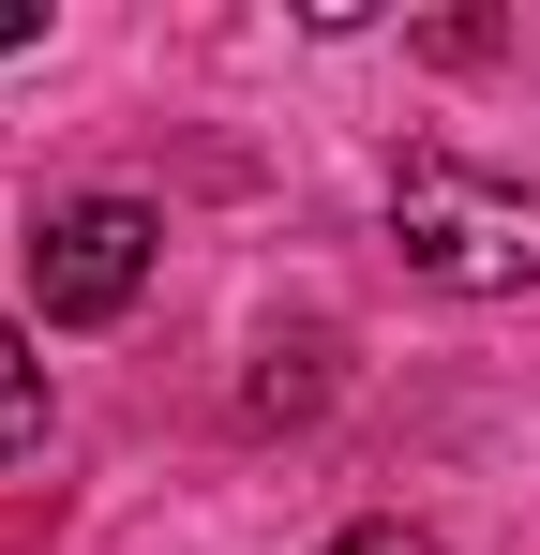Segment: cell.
<instances>
[{"label": "cell", "instance_id": "1", "mask_svg": "<svg viewBox=\"0 0 540 555\" xmlns=\"http://www.w3.org/2000/svg\"><path fill=\"white\" fill-rule=\"evenodd\" d=\"M390 256L450 300H511V285H540V195L465 166V151H406L390 166Z\"/></svg>", "mask_w": 540, "mask_h": 555}, {"label": "cell", "instance_id": "2", "mask_svg": "<svg viewBox=\"0 0 540 555\" xmlns=\"http://www.w3.org/2000/svg\"><path fill=\"white\" fill-rule=\"evenodd\" d=\"M151 256H166V210H151V195H46V210H30V300H46V331L136 315Z\"/></svg>", "mask_w": 540, "mask_h": 555}, {"label": "cell", "instance_id": "3", "mask_svg": "<svg viewBox=\"0 0 540 555\" xmlns=\"http://www.w3.org/2000/svg\"><path fill=\"white\" fill-rule=\"evenodd\" d=\"M15 451H46V361H30V331L0 315V465Z\"/></svg>", "mask_w": 540, "mask_h": 555}, {"label": "cell", "instance_id": "4", "mask_svg": "<svg viewBox=\"0 0 540 555\" xmlns=\"http://www.w3.org/2000/svg\"><path fill=\"white\" fill-rule=\"evenodd\" d=\"M316 390H331V346H270V375L241 390V421H316Z\"/></svg>", "mask_w": 540, "mask_h": 555}, {"label": "cell", "instance_id": "5", "mask_svg": "<svg viewBox=\"0 0 540 555\" xmlns=\"http://www.w3.org/2000/svg\"><path fill=\"white\" fill-rule=\"evenodd\" d=\"M331 555H450V541L406 526V511H360V526H331Z\"/></svg>", "mask_w": 540, "mask_h": 555}, {"label": "cell", "instance_id": "6", "mask_svg": "<svg viewBox=\"0 0 540 555\" xmlns=\"http://www.w3.org/2000/svg\"><path fill=\"white\" fill-rule=\"evenodd\" d=\"M15 46H46V15H0V61H15Z\"/></svg>", "mask_w": 540, "mask_h": 555}]
</instances>
